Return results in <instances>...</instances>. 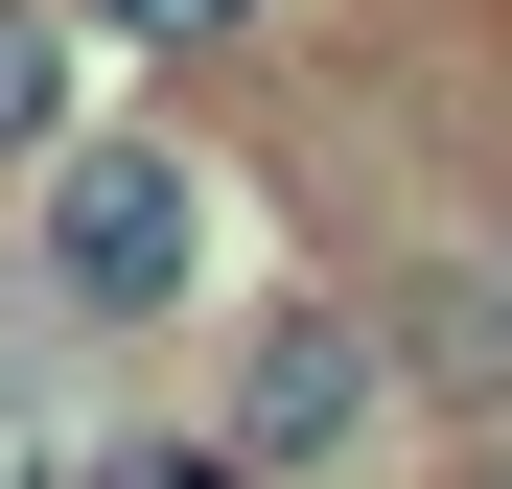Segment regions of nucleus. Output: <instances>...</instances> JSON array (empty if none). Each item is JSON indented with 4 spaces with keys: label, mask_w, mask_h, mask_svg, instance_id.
<instances>
[{
    "label": "nucleus",
    "mask_w": 512,
    "mask_h": 489,
    "mask_svg": "<svg viewBox=\"0 0 512 489\" xmlns=\"http://www.w3.org/2000/svg\"><path fill=\"white\" fill-rule=\"evenodd\" d=\"M187 280H210V187L163 140H70L47 163V303L70 326H163Z\"/></svg>",
    "instance_id": "nucleus-1"
},
{
    "label": "nucleus",
    "mask_w": 512,
    "mask_h": 489,
    "mask_svg": "<svg viewBox=\"0 0 512 489\" xmlns=\"http://www.w3.org/2000/svg\"><path fill=\"white\" fill-rule=\"evenodd\" d=\"M373 396H396V373H373V326H350V303H280V326L233 350V420H210V443H233L256 489H303V466H350V443H373Z\"/></svg>",
    "instance_id": "nucleus-2"
},
{
    "label": "nucleus",
    "mask_w": 512,
    "mask_h": 489,
    "mask_svg": "<svg viewBox=\"0 0 512 489\" xmlns=\"http://www.w3.org/2000/svg\"><path fill=\"white\" fill-rule=\"evenodd\" d=\"M0 163H70V24L0 0Z\"/></svg>",
    "instance_id": "nucleus-3"
},
{
    "label": "nucleus",
    "mask_w": 512,
    "mask_h": 489,
    "mask_svg": "<svg viewBox=\"0 0 512 489\" xmlns=\"http://www.w3.org/2000/svg\"><path fill=\"white\" fill-rule=\"evenodd\" d=\"M70 24L140 47V70H187V47H233V24H256V0H70Z\"/></svg>",
    "instance_id": "nucleus-4"
},
{
    "label": "nucleus",
    "mask_w": 512,
    "mask_h": 489,
    "mask_svg": "<svg viewBox=\"0 0 512 489\" xmlns=\"http://www.w3.org/2000/svg\"><path fill=\"white\" fill-rule=\"evenodd\" d=\"M94 489H256V466H233L210 420H140V443H94Z\"/></svg>",
    "instance_id": "nucleus-5"
}]
</instances>
